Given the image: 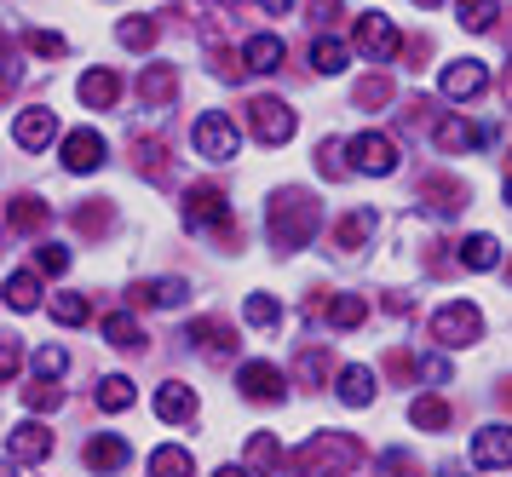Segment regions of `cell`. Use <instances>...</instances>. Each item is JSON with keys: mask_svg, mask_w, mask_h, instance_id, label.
<instances>
[{"mask_svg": "<svg viewBox=\"0 0 512 477\" xmlns=\"http://www.w3.org/2000/svg\"><path fill=\"white\" fill-rule=\"evenodd\" d=\"M265 230H271V248L300 253V248H311V236L323 230V207L311 202L305 190H277L271 207H265Z\"/></svg>", "mask_w": 512, "mask_h": 477, "instance_id": "cell-1", "label": "cell"}, {"mask_svg": "<svg viewBox=\"0 0 512 477\" xmlns=\"http://www.w3.org/2000/svg\"><path fill=\"white\" fill-rule=\"evenodd\" d=\"M363 460V449H357V437H346V432H323V437H311L300 449V477H340V472H351Z\"/></svg>", "mask_w": 512, "mask_h": 477, "instance_id": "cell-2", "label": "cell"}, {"mask_svg": "<svg viewBox=\"0 0 512 477\" xmlns=\"http://www.w3.org/2000/svg\"><path fill=\"white\" fill-rule=\"evenodd\" d=\"M432 334H438L443 351H461L484 334V311L472 305V299H455V305H438V317H432Z\"/></svg>", "mask_w": 512, "mask_h": 477, "instance_id": "cell-3", "label": "cell"}, {"mask_svg": "<svg viewBox=\"0 0 512 477\" xmlns=\"http://www.w3.org/2000/svg\"><path fill=\"white\" fill-rule=\"evenodd\" d=\"M351 46L369 58V64H392L397 52H403V35H397V23L386 12H363L357 29H351Z\"/></svg>", "mask_w": 512, "mask_h": 477, "instance_id": "cell-4", "label": "cell"}, {"mask_svg": "<svg viewBox=\"0 0 512 477\" xmlns=\"http://www.w3.org/2000/svg\"><path fill=\"white\" fill-rule=\"evenodd\" d=\"M185 225L208 230V236H231V202H225V190H213V184H190L185 190Z\"/></svg>", "mask_w": 512, "mask_h": 477, "instance_id": "cell-5", "label": "cell"}, {"mask_svg": "<svg viewBox=\"0 0 512 477\" xmlns=\"http://www.w3.org/2000/svg\"><path fill=\"white\" fill-rule=\"evenodd\" d=\"M190 144H196V156L202 161H231L236 150H242V133H236V121L231 115H196V127H190Z\"/></svg>", "mask_w": 512, "mask_h": 477, "instance_id": "cell-6", "label": "cell"}, {"mask_svg": "<svg viewBox=\"0 0 512 477\" xmlns=\"http://www.w3.org/2000/svg\"><path fill=\"white\" fill-rule=\"evenodd\" d=\"M346 161H351V173L392 179L397 173V144L386 133H357V138H346Z\"/></svg>", "mask_w": 512, "mask_h": 477, "instance_id": "cell-7", "label": "cell"}, {"mask_svg": "<svg viewBox=\"0 0 512 477\" xmlns=\"http://www.w3.org/2000/svg\"><path fill=\"white\" fill-rule=\"evenodd\" d=\"M248 127H254L259 144H288L300 121H294V110H288L282 98H254V104H248Z\"/></svg>", "mask_w": 512, "mask_h": 477, "instance_id": "cell-8", "label": "cell"}, {"mask_svg": "<svg viewBox=\"0 0 512 477\" xmlns=\"http://www.w3.org/2000/svg\"><path fill=\"white\" fill-rule=\"evenodd\" d=\"M438 87H443L449 104H466V98H478V92L489 87V69L478 64V58H455V64L438 75Z\"/></svg>", "mask_w": 512, "mask_h": 477, "instance_id": "cell-9", "label": "cell"}, {"mask_svg": "<svg viewBox=\"0 0 512 477\" xmlns=\"http://www.w3.org/2000/svg\"><path fill=\"white\" fill-rule=\"evenodd\" d=\"M236 386H242V397H248V403H282L288 380H282V368H277V363H242Z\"/></svg>", "mask_w": 512, "mask_h": 477, "instance_id": "cell-10", "label": "cell"}, {"mask_svg": "<svg viewBox=\"0 0 512 477\" xmlns=\"http://www.w3.org/2000/svg\"><path fill=\"white\" fill-rule=\"evenodd\" d=\"M472 466L478 472H507L512 466V426H484L472 437Z\"/></svg>", "mask_w": 512, "mask_h": 477, "instance_id": "cell-11", "label": "cell"}, {"mask_svg": "<svg viewBox=\"0 0 512 477\" xmlns=\"http://www.w3.org/2000/svg\"><path fill=\"white\" fill-rule=\"evenodd\" d=\"M64 167H70V173H98V167H104V138H98L93 127H75V133L64 138Z\"/></svg>", "mask_w": 512, "mask_h": 477, "instance_id": "cell-12", "label": "cell"}, {"mask_svg": "<svg viewBox=\"0 0 512 477\" xmlns=\"http://www.w3.org/2000/svg\"><path fill=\"white\" fill-rule=\"evenodd\" d=\"M12 138L24 144V150H47L52 138H58V115L52 110H24L12 121Z\"/></svg>", "mask_w": 512, "mask_h": 477, "instance_id": "cell-13", "label": "cell"}, {"mask_svg": "<svg viewBox=\"0 0 512 477\" xmlns=\"http://www.w3.org/2000/svg\"><path fill=\"white\" fill-rule=\"evenodd\" d=\"M334 391H340V403H346V409H369L380 386H374V368L346 363V368H340V386H334Z\"/></svg>", "mask_w": 512, "mask_h": 477, "instance_id": "cell-14", "label": "cell"}, {"mask_svg": "<svg viewBox=\"0 0 512 477\" xmlns=\"http://www.w3.org/2000/svg\"><path fill=\"white\" fill-rule=\"evenodd\" d=\"M282 58H288L282 35H248V46H242V69H254V75H271V69H282Z\"/></svg>", "mask_w": 512, "mask_h": 477, "instance_id": "cell-15", "label": "cell"}, {"mask_svg": "<svg viewBox=\"0 0 512 477\" xmlns=\"http://www.w3.org/2000/svg\"><path fill=\"white\" fill-rule=\"evenodd\" d=\"M185 299H190L185 276H162V282H139V288H133V305H162V311H173V305H185Z\"/></svg>", "mask_w": 512, "mask_h": 477, "instance_id": "cell-16", "label": "cell"}, {"mask_svg": "<svg viewBox=\"0 0 512 477\" xmlns=\"http://www.w3.org/2000/svg\"><path fill=\"white\" fill-rule=\"evenodd\" d=\"M133 460V449H127V437H116V432H98L93 443H87V466L93 472H121Z\"/></svg>", "mask_w": 512, "mask_h": 477, "instance_id": "cell-17", "label": "cell"}, {"mask_svg": "<svg viewBox=\"0 0 512 477\" xmlns=\"http://www.w3.org/2000/svg\"><path fill=\"white\" fill-rule=\"evenodd\" d=\"M75 92H81V104H87V110H110V104L121 98V81H116V69H87Z\"/></svg>", "mask_w": 512, "mask_h": 477, "instance_id": "cell-18", "label": "cell"}, {"mask_svg": "<svg viewBox=\"0 0 512 477\" xmlns=\"http://www.w3.org/2000/svg\"><path fill=\"white\" fill-rule=\"evenodd\" d=\"M52 455V432L47 426H35V420H24L18 432H12V460H24V466H35V460Z\"/></svg>", "mask_w": 512, "mask_h": 477, "instance_id": "cell-19", "label": "cell"}, {"mask_svg": "<svg viewBox=\"0 0 512 477\" xmlns=\"http://www.w3.org/2000/svg\"><path fill=\"white\" fill-rule=\"evenodd\" d=\"M461 265L466 271H495V265H501V242H495L489 230H472L461 242Z\"/></svg>", "mask_w": 512, "mask_h": 477, "instance_id": "cell-20", "label": "cell"}, {"mask_svg": "<svg viewBox=\"0 0 512 477\" xmlns=\"http://www.w3.org/2000/svg\"><path fill=\"white\" fill-rule=\"evenodd\" d=\"M346 64H351L346 41H334V35H317V41H311V69H317V75H346Z\"/></svg>", "mask_w": 512, "mask_h": 477, "instance_id": "cell-21", "label": "cell"}, {"mask_svg": "<svg viewBox=\"0 0 512 477\" xmlns=\"http://www.w3.org/2000/svg\"><path fill=\"white\" fill-rule=\"evenodd\" d=\"M420 202L432 207V213H455V207H466V184L461 179H426L420 184Z\"/></svg>", "mask_w": 512, "mask_h": 477, "instance_id": "cell-22", "label": "cell"}, {"mask_svg": "<svg viewBox=\"0 0 512 477\" xmlns=\"http://www.w3.org/2000/svg\"><path fill=\"white\" fill-rule=\"evenodd\" d=\"M156 414H162V420H173V426H179V420H190V414H196V391L179 386V380H167V386L156 391Z\"/></svg>", "mask_w": 512, "mask_h": 477, "instance_id": "cell-23", "label": "cell"}, {"mask_svg": "<svg viewBox=\"0 0 512 477\" xmlns=\"http://www.w3.org/2000/svg\"><path fill=\"white\" fill-rule=\"evenodd\" d=\"M0 299H6L12 311H35V305H41V276L35 271H12L6 276V288H0Z\"/></svg>", "mask_w": 512, "mask_h": 477, "instance_id": "cell-24", "label": "cell"}, {"mask_svg": "<svg viewBox=\"0 0 512 477\" xmlns=\"http://www.w3.org/2000/svg\"><path fill=\"white\" fill-rule=\"evenodd\" d=\"M190 345L196 351H208V357H231L236 340H231V328L225 322H190Z\"/></svg>", "mask_w": 512, "mask_h": 477, "instance_id": "cell-25", "label": "cell"}, {"mask_svg": "<svg viewBox=\"0 0 512 477\" xmlns=\"http://www.w3.org/2000/svg\"><path fill=\"white\" fill-rule=\"evenodd\" d=\"M489 133H478V127H466V121H438V150H449V156H466V150H478Z\"/></svg>", "mask_w": 512, "mask_h": 477, "instance_id": "cell-26", "label": "cell"}, {"mask_svg": "<svg viewBox=\"0 0 512 477\" xmlns=\"http://www.w3.org/2000/svg\"><path fill=\"white\" fill-rule=\"evenodd\" d=\"M196 472V460H190V449H179V443H162L156 455H150V477H190Z\"/></svg>", "mask_w": 512, "mask_h": 477, "instance_id": "cell-27", "label": "cell"}, {"mask_svg": "<svg viewBox=\"0 0 512 477\" xmlns=\"http://www.w3.org/2000/svg\"><path fill=\"white\" fill-rule=\"evenodd\" d=\"M369 230H374V213H346V219L334 225V248H340V253H357L363 242H369Z\"/></svg>", "mask_w": 512, "mask_h": 477, "instance_id": "cell-28", "label": "cell"}, {"mask_svg": "<svg viewBox=\"0 0 512 477\" xmlns=\"http://www.w3.org/2000/svg\"><path fill=\"white\" fill-rule=\"evenodd\" d=\"M133 397H139V391H133V380H127V374H110V380H98V409H104V414L133 409Z\"/></svg>", "mask_w": 512, "mask_h": 477, "instance_id": "cell-29", "label": "cell"}, {"mask_svg": "<svg viewBox=\"0 0 512 477\" xmlns=\"http://www.w3.org/2000/svg\"><path fill=\"white\" fill-rule=\"evenodd\" d=\"M363 317H369V299H363V294H334V299H328V322H334L340 334L357 328Z\"/></svg>", "mask_w": 512, "mask_h": 477, "instance_id": "cell-30", "label": "cell"}, {"mask_svg": "<svg viewBox=\"0 0 512 477\" xmlns=\"http://www.w3.org/2000/svg\"><path fill=\"white\" fill-rule=\"evenodd\" d=\"M173 87H179L173 64H150V69H144V81H139L144 104H167V98H173Z\"/></svg>", "mask_w": 512, "mask_h": 477, "instance_id": "cell-31", "label": "cell"}, {"mask_svg": "<svg viewBox=\"0 0 512 477\" xmlns=\"http://www.w3.org/2000/svg\"><path fill=\"white\" fill-rule=\"evenodd\" d=\"M104 340L121 345V351H139V345H144V328L127 317V311H110V317H104Z\"/></svg>", "mask_w": 512, "mask_h": 477, "instance_id": "cell-32", "label": "cell"}, {"mask_svg": "<svg viewBox=\"0 0 512 477\" xmlns=\"http://www.w3.org/2000/svg\"><path fill=\"white\" fill-rule=\"evenodd\" d=\"M409 420H415L420 432H443V426H449V403H443V397H415V403H409Z\"/></svg>", "mask_w": 512, "mask_h": 477, "instance_id": "cell-33", "label": "cell"}, {"mask_svg": "<svg viewBox=\"0 0 512 477\" xmlns=\"http://www.w3.org/2000/svg\"><path fill=\"white\" fill-rule=\"evenodd\" d=\"M455 12H461V23H466V29H472V35H484L489 23L501 18V0H461Z\"/></svg>", "mask_w": 512, "mask_h": 477, "instance_id": "cell-34", "label": "cell"}, {"mask_svg": "<svg viewBox=\"0 0 512 477\" xmlns=\"http://www.w3.org/2000/svg\"><path fill=\"white\" fill-rule=\"evenodd\" d=\"M242 317L254 322V328H277L282 322V305L271 294H248V305H242Z\"/></svg>", "mask_w": 512, "mask_h": 477, "instance_id": "cell-35", "label": "cell"}, {"mask_svg": "<svg viewBox=\"0 0 512 477\" xmlns=\"http://www.w3.org/2000/svg\"><path fill=\"white\" fill-rule=\"evenodd\" d=\"M277 460H282V443L271 432H259L254 443H248V466H254V472H271Z\"/></svg>", "mask_w": 512, "mask_h": 477, "instance_id": "cell-36", "label": "cell"}, {"mask_svg": "<svg viewBox=\"0 0 512 477\" xmlns=\"http://www.w3.org/2000/svg\"><path fill=\"white\" fill-rule=\"evenodd\" d=\"M116 41L133 46V52H144V46H156V23H150V18H127L116 29Z\"/></svg>", "mask_w": 512, "mask_h": 477, "instance_id": "cell-37", "label": "cell"}, {"mask_svg": "<svg viewBox=\"0 0 512 477\" xmlns=\"http://www.w3.org/2000/svg\"><path fill=\"white\" fill-rule=\"evenodd\" d=\"M35 225H47V202L18 196V207H12V230H35Z\"/></svg>", "mask_w": 512, "mask_h": 477, "instance_id": "cell-38", "label": "cell"}, {"mask_svg": "<svg viewBox=\"0 0 512 477\" xmlns=\"http://www.w3.org/2000/svg\"><path fill=\"white\" fill-rule=\"evenodd\" d=\"M52 317L64 322V328L87 322V294H58V299H52Z\"/></svg>", "mask_w": 512, "mask_h": 477, "instance_id": "cell-39", "label": "cell"}, {"mask_svg": "<svg viewBox=\"0 0 512 477\" xmlns=\"http://www.w3.org/2000/svg\"><path fill=\"white\" fill-rule=\"evenodd\" d=\"M64 368H70V357H64V345H41V351H35V374H41V380H58Z\"/></svg>", "mask_w": 512, "mask_h": 477, "instance_id": "cell-40", "label": "cell"}, {"mask_svg": "<svg viewBox=\"0 0 512 477\" xmlns=\"http://www.w3.org/2000/svg\"><path fill=\"white\" fill-rule=\"evenodd\" d=\"M24 368V345H18V334H0V380H12Z\"/></svg>", "mask_w": 512, "mask_h": 477, "instance_id": "cell-41", "label": "cell"}, {"mask_svg": "<svg viewBox=\"0 0 512 477\" xmlns=\"http://www.w3.org/2000/svg\"><path fill=\"white\" fill-rule=\"evenodd\" d=\"M35 265H41V276H64V271H70V248L47 242V248L35 253Z\"/></svg>", "mask_w": 512, "mask_h": 477, "instance_id": "cell-42", "label": "cell"}, {"mask_svg": "<svg viewBox=\"0 0 512 477\" xmlns=\"http://www.w3.org/2000/svg\"><path fill=\"white\" fill-rule=\"evenodd\" d=\"M346 156V144H323V150H317V167H323L328 179H346L351 173V161H340Z\"/></svg>", "mask_w": 512, "mask_h": 477, "instance_id": "cell-43", "label": "cell"}, {"mask_svg": "<svg viewBox=\"0 0 512 477\" xmlns=\"http://www.w3.org/2000/svg\"><path fill=\"white\" fill-rule=\"evenodd\" d=\"M29 52H41V58H64V35H52V29H29Z\"/></svg>", "mask_w": 512, "mask_h": 477, "instance_id": "cell-44", "label": "cell"}, {"mask_svg": "<svg viewBox=\"0 0 512 477\" xmlns=\"http://www.w3.org/2000/svg\"><path fill=\"white\" fill-rule=\"evenodd\" d=\"M415 374L426 380V386H449V363H443V357H420Z\"/></svg>", "mask_w": 512, "mask_h": 477, "instance_id": "cell-45", "label": "cell"}, {"mask_svg": "<svg viewBox=\"0 0 512 477\" xmlns=\"http://www.w3.org/2000/svg\"><path fill=\"white\" fill-rule=\"evenodd\" d=\"M380 466H386V472H397V477H420V466L403 455V449H386V455H380Z\"/></svg>", "mask_w": 512, "mask_h": 477, "instance_id": "cell-46", "label": "cell"}, {"mask_svg": "<svg viewBox=\"0 0 512 477\" xmlns=\"http://www.w3.org/2000/svg\"><path fill=\"white\" fill-rule=\"evenodd\" d=\"M386 98H392V87H386L380 75H374V81H363V87H357V104H386Z\"/></svg>", "mask_w": 512, "mask_h": 477, "instance_id": "cell-47", "label": "cell"}, {"mask_svg": "<svg viewBox=\"0 0 512 477\" xmlns=\"http://www.w3.org/2000/svg\"><path fill=\"white\" fill-rule=\"evenodd\" d=\"M75 225L81 230H104L110 225V207H87V213H75Z\"/></svg>", "mask_w": 512, "mask_h": 477, "instance_id": "cell-48", "label": "cell"}, {"mask_svg": "<svg viewBox=\"0 0 512 477\" xmlns=\"http://www.w3.org/2000/svg\"><path fill=\"white\" fill-rule=\"evenodd\" d=\"M24 397H29V409H58V391H47V386H41V391L29 386Z\"/></svg>", "mask_w": 512, "mask_h": 477, "instance_id": "cell-49", "label": "cell"}, {"mask_svg": "<svg viewBox=\"0 0 512 477\" xmlns=\"http://www.w3.org/2000/svg\"><path fill=\"white\" fill-rule=\"evenodd\" d=\"M311 18H317V23H334V18H340V0H311Z\"/></svg>", "mask_w": 512, "mask_h": 477, "instance_id": "cell-50", "label": "cell"}, {"mask_svg": "<svg viewBox=\"0 0 512 477\" xmlns=\"http://www.w3.org/2000/svg\"><path fill=\"white\" fill-rule=\"evenodd\" d=\"M259 6H265V12H271V18H282V12H288V6H294V0H259Z\"/></svg>", "mask_w": 512, "mask_h": 477, "instance_id": "cell-51", "label": "cell"}, {"mask_svg": "<svg viewBox=\"0 0 512 477\" xmlns=\"http://www.w3.org/2000/svg\"><path fill=\"white\" fill-rule=\"evenodd\" d=\"M213 477H248V466H219Z\"/></svg>", "mask_w": 512, "mask_h": 477, "instance_id": "cell-52", "label": "cell"}, {"mask_svg": "<svg viewBox=\"0 0 512 477\" xmlns=\"http://www.w3.org/2000/svg\"><path fill=\"white\" fill-rule=\"evenodd\" d=\"M0 477H12V466H6V460H0Z\"/></svg>", "mask_w": 512, "mask_h": 477, "instance_id": "cell-53", "label": "cell"}, {"mask_svg": "<svg viewBox=\"0 0 512 477\" xmlns=\"http://www.w3.org/2000/svg\"><path fill=\"white\" fill-rule=\"evenodd\" d=\"M415 6H443V0H415Z\"/></svg>", "mask_w": 512, "mask_h": 477, "instance_id": "cell-54", "label": "cell"}, {"mask_svg": "<svg viewBox=\"0 0 512 477\" xmlns=\"http://www.w3.org/2000/svg\"><path fill=\"white\" fill-rule=\"evenodd\" d=\"M507 202H512V173H507Z\"/></svg>", "mask_w": 512, "mask_h": 477, "instance_id": "cell-55", "label": "cell"}]
</instances>
